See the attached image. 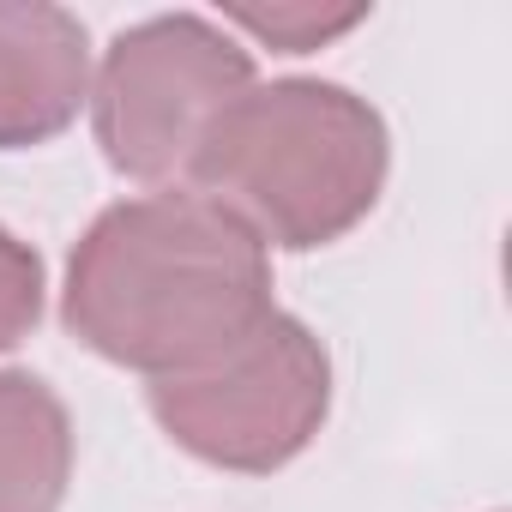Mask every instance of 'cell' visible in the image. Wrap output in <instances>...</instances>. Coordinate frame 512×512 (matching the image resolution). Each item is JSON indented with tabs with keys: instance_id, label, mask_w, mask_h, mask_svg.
I'll return each instance as SVG.
<instances>
[{
	"instance_id": "obj_1",
	"label": "cell",
	"mask_w": 512,
	"mask_h": 512,
	"mask_svg": "<svg viewBox=\"0 0 512 512\" xmlns=\"http://www.w3.org/2000/svg\"><path fill=\"white\" fill-rule=\"evenodd\" d=\"M272 308L266 241L193 187L97 211L61 290L67 332L145 380L211 368Z\"/></svg>"
},
{
	"instance_id": "obj_5",
	"label": "cell",
	"mask_w": 512,
	"mask_h": 512,
	"mask_svg": "<svg viewBox=\"0 0 512 512\" xmlns=\"http://www.w3.org/2000/svg\"><path fill=\"white\" fill-rule=\"evenodd\" d=\"M91 103V37L67 7L0 0V151L61 139Z\"/></svg>"
},
{
	"instance_id": "obj_4",
	"label": "cell",
	"mask_w": 512,
	"mask_h": 512,
	"mask_svg": "<svg viewBox=\"0 0 512 512\" xmlns=\"http://www.w3.org/2000/svg\"><path fill=\"white\" fill-rule=\"evenodd\" d=\"M253 91V55L199 13H163L121 31L91 79V127L115 175L187 181L211 121Z\"/></svg>"
},
{
	"instance_id": "obj_2",
	"label": "cell",
	"mask_w": 512,
	"mask_h": 512,
	"mask_svg": "<svg viewBox=\"0 0 512 512\" xmlns=\"http://www.w3.org/2000/svg\"><path fill=\"white\" fill-rule=\"evenodd\" d=\"M386 169L392 139L368 97L332 79H272L211 121L187 187L241 217L266 247L308 253L380 205Z\"/></svg>"
},
{
	"instance_id": "obj_6",
	"label": "cell",
	"mask_w": 512,
	"mask_h": 512,
	"mask_svg": "<svg viewBox=\"0 0 512 512\" xmlns=\"http://www.w3.org/2000/svg\"><path fill=\"white\" fill-rule=\"evenodd\" d=\"M73 482V416L25 368H0V512H61Z\"/></svg>"
},
{
	"instance_id": "obj_3",
	"label": "cell",
	"mask_w": 512,
	"mask_h": 512,
	"mask_svg": "<svg viewBox=\"0 0 512 512\" xmlns=\"http://www.w3.org/2000/svg\"><path fill=\"white\" fill-rule=\"evenodd\" d=\"M157 428L211 470L272 476L314 446L332 416V356L284 308H272L229 356L199 374L151 380Z\"/></svg>"
},
{
	"instance_id": "obj_7",
	"label": "cell",
	"mask_w": 512,
	"mask_h": 512,
	"mask_svg": "<svg viewBox=\"0 0 512 512\" xmlns=\"http://www.w3.org/2000/svg\"><path fill=\"white\" fill-rule=\"evenodd\" d=\"M43 260L37 247L19 241L7 223H0V350H13L37 332L43 320Z\"/></svg>"
},
{
	"instance_id": "obj_8",
	"label": "cell",
	"mask_w": 512,
	"mask_h": 512,
	"mask_svg": "<svg viewBox=\"0 0 512 512\" xmlns=\"http://www.w3.org/2000/svg\"><path fill=\"white\" fill-rule=\"evenodd\" d=\"M229 19L241 31H253L260 43L284 49V55H308V49H326L332 37L356 31L368 13L350 7V13H320V7H229Z\"/></svg>"
}]
</instances>
